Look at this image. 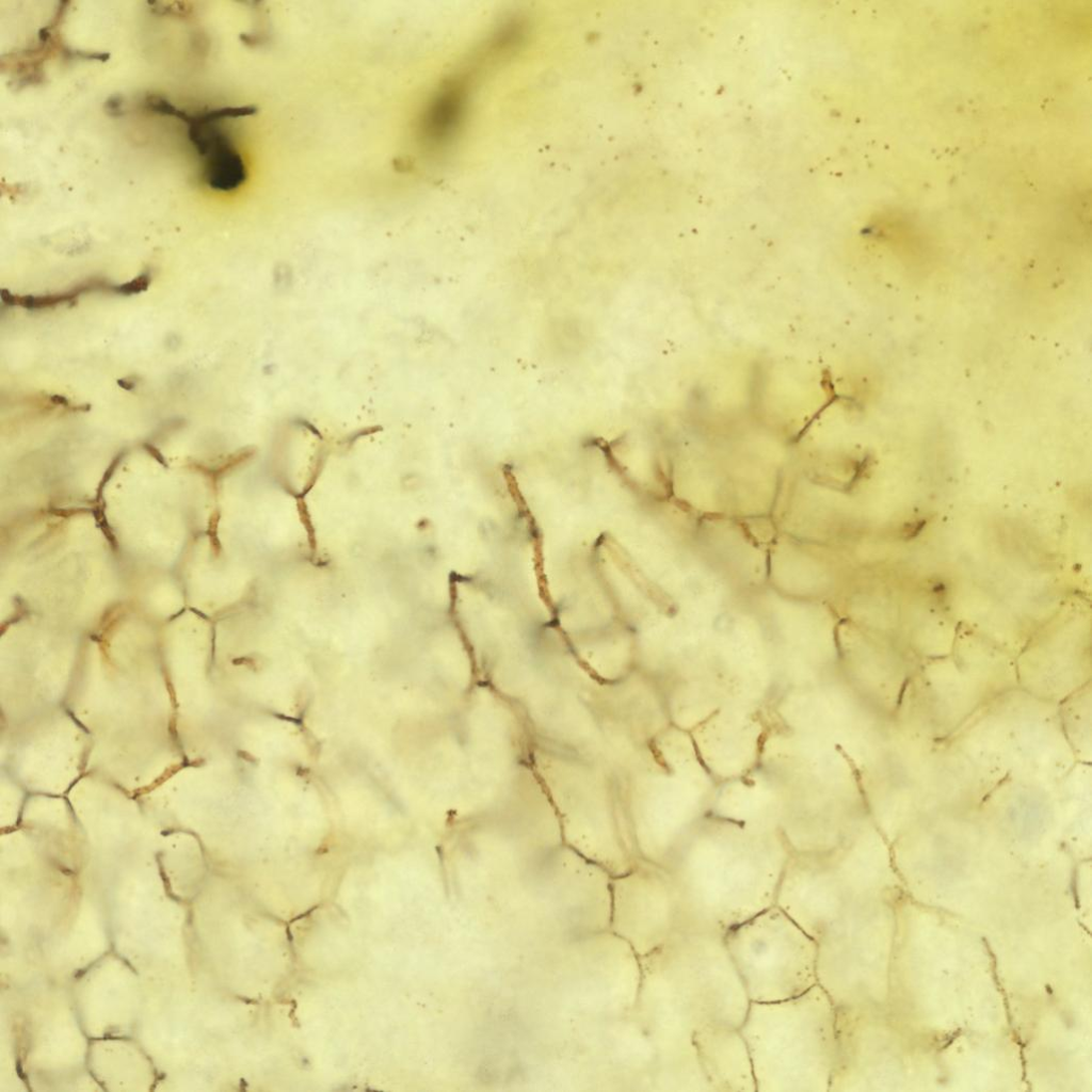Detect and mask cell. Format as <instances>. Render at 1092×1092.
<instances>
[{
	"instance_id": "3957f363",
	"label": "cell",
	"mask_w": 1092,
	"mask_h": 1092,
	"mask_svg": "<svg viewBox=\"0 0 1092 1092\" xmlns=\"http://www.w3.org/2000/svg\"><path fill=\"white\" fill-rule=\"evenodd\" d=\"M750 1001L796 997L817 984V942L776 904L723 934Z\"/></svg>"
},
{
	"instance_id": "5b68a950",
	"label": "cell",
	"mask_w": 1092,
	"mask_h": 1092,
	"mask_svg": "<svg viewBox=\"0 0 1092 1092\" xmlns=\"http://www.w3.org/2000/svg\"><path fill=\"white\" fill-rule=\"evenodd\" d=\"M692 1039L710 1090H756L749 1050L738 1028L707 1025L695 1030Z\"/></svg>"
},
{
	"instance_id": "30bf717a",
	"label": "cell",
	"mask_w": 1092,
	"mask_h": 1092,
	"mask_svg": "<svg viewBox=\"0 0 1092 1092\" xmlns=\"http://www.w3.org/2000/svg\"><path fill=\"white\" fill-rule=\"evenodd\" d=\"M106 114L110 117L118 118L125 114L124 99L119 95L110 96L103 105Z\"/></svg>"
},
{
	"instance_id": "9c48e42d",
	"label": "cell",
	"mask_w": 1092,
	"mask_h": 1092,
	"mask_svg": "<svg viewBox=\"0 0 1092 1092\" xmlns=\"http://www.w3.org/2000/svg\"><path fill=\"white\" fill-rule=\"evenodd\" d=\"M148 4L151 5L150 10L158 15L186 16L191 13V10L187 9L184 3L176 2L175 7L160 2H149Z\"/></svg>"
},
{
	"instance_id": "8992f818",
	"label": "cell",
	"mask_w": 1092,
	"mask_h": 1092,
	"mask_svg": "<svg viewBox=\"0 0 1092 1092\" xmlns=\"http://www.w3.org/2000/svg\"><path fill=\"white\" fill-rule=\"evenodd\" d=\"M203 162V179L214 191H234L246 179L244 161L232 141L214 150Z\"/></svg>"
},
{
	"instance_id": "7c38bea8",
	"label": "cell",
	"mask_w": 1092,
	"mask_h": 1092,
	"mask_svg": "<svg viewBox=\"0 0 1092 1092\" xmlns=\"http://www.w3.org/2000/svg\"><path fill=\"white\" fill-rule=\"evenodd\" d=\"M116 383L124 390H132L136 387L138 380L135 376L121 378L116 380Z\"/></svg>"
},
{
	"instance_id": "6da1fadb",
	"label": "cell",
	"mask_w": 1092,
	"mask_h": 1092,
	"mask_svg": "<svg viewBox=\"0 0 1092 1092\" xmlns=\"http://www.w3.org/2000/svg\"><path fill=\"white\" fill-rule=\"evenodd\" d=\"M757 1091H828L835 1007L819 984L785 1000L750 1001L739 1028Z\"/></svg>"
},
{
	"instance_id": "ba28073f",
	"label": "cell",
	"mask_w": 1092,
	"mask_h": 1092,
	"mask_svg": "<svg viewBox=\"0 0 1092 1092\" xmlns=\"http://www.w3.org/2000/svg\"><path fill=\"white\" fill-rule=\"evenodd\" d=\"M150 283L151 272L150 270L147 269L129 282L113 285L111 293L123 296L139 294L143 291H146Z\"/></svg>"
},
{
	"instance_id": "7a4b0ae2",
	"label": "cell",
	"mask_w": 1092,
	"mask_h": 1092,
	"mask_svg": "<svg viewBox=\"0 0 1092 1092\" xmlns=\"http://www.w3.org/2000/svg\"><path fill=\"white\" fill-rule=\"evenodd\" d=\"M655 952L679 1047L693 1049L694 1031L707 1025L740 1028L750 999L723 934L678 930Z\"/></svg>"
},
{
	"instance_id": "52a82bcc",
	"label": "cell",
	"mask_w": 1092,
	"mask_h": 1092,
	"mask_svg": "<svg viewBox=\"0 0 1092 1092\" xmlns=\"http://www.w3.org/2000/svg\"><path fill=\"white\" fill-rule=\"evenodd\" d=\"M111 285L105 279L92 278L78 284L67 291L39 295H17L16 301L17 305L29 310L46 309L59 304L74 303L82 294L92 292L109 293Z\"/></svg>"
},
{
	"instance_id": "8fae6325",
	"label": "cell",
	"mask_w": 1092,
	"mask_h": 1092,
	"mask_svg": "<svg viewBox=\"0 0 1092 1092\" xmlns=\"http://www.w3.org/2000/svg\"><path fill=\"white\" fill-rule=\"evenodd\" d=\"M0 298L2 303L7 307L17 305V294H13L9 289L2 288L0 290Z\"/></svg>"
},
{
	"instance_id": "277c9868",
	"label": "cell",
	"mask_w": 1092,
	"mask_h": 1092,
	"mask_svg": "<svg viewBox=\"0 0 1092 1092\" xmlns=\"http://www.w3.org/2000/svg\"><path fill=\"white\" fill-rule=\"evenodd\" d=\"M619 930L646 957L679 930L678 895L673 879L643 880L619 892ZM616 896V895H615Z\"/></svg>"
}]
</instances>
